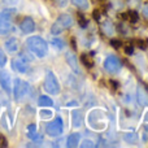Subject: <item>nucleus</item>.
<instances>
[{
	"label": "nucleus",
	"mask_w": 148,
	"mask_h": 148,
	"mask_svg": "<svg viewBox=\"0 0 148 148\" xmlns=\"http://www.w3.org/2000/svg\"><path fill=\"white\" fill-rule=\"evenodd\" d=\"M26 46H27L29 51L33 52V53L35 55L36 57H39V59L46 57L47 53H48V44H47V42L39 35H33V36H30V38H27Z\"/></svg>",
	"instance_id": "nucleus-1"
},
{
	"label": "nucleus",
	"mask_w": 148,
	"mask_h": 148,
	"mask_svg": "<svg viewBox=\"0 0 148 148\" xmlns=\"http://www.w3.org/2000/svg\"><path fill=\"white\" fill-rule=\"evenodd\" d=\"M73 26V18L69 14H61L57 17V20L52 23L51 33L53 35H60L61 33H64L65 30L70 29Z\"/></svg>",
	"instance_id": "nucleus-2"
},
{
	"label": "nucleus",
	"mask_w": 148,
	"mask_h": 148,
	"mask_svg": "<svg viewBox=\"0 0 148 148\" xmlns=\"http://www.w3.org/2000/svg\"><path fill=\"white\" fill-rule=\"evenodd\" d=\"M30 92V84L25 82L23 79L16 78L14 79V86H13V96H14L16 101H22Z\"/></svg>",
	"instance_id": "nucleus-3"
},
{
	"label": "nucleus",
	"mask_w": 148,
	"mask_h": 148,
	"mask_svg": "<svg viewBox=\"0 0 148 148\" xmlns=\"http://www.w3.org/2000/svg\"><path fill=\"white\" fill-rule=\"evenodd\" d=\"M44 90L49 95H59L60 94V83L57 81V77L53 72H47L46 78H44Z\"/></svg>",
	"instance_id": "nucleus-4"
},
{
	"label": "nucleus",
	"mask_w": 148,
	"mask_h": 148,
	"mask_svg": "<svg viewBox=\"0 0 148 148\" xmlns=\"http://www.w3.org/2000/svg\"><path fill=\"white\" fill-rule=\"evenodd\" d=\"M12 30V12L1 10L0 12V35H8Z\"/></svg>",
	"instance_id": "nucleus-5"
},
{
	"label": "nucleus",
	"mask_w": 148,
	"mask_h": 148,
	"mask_svg": "<svg viewBox=\"0 0 148 148\" xmlns=\"http://www.w3.org/2000/svg\"><path fill=\"white\" fill-rule=\"evenodd\" d=\"M46 131L49 136H52V138H56V136L61 135V134L64 133V122H62V118L60 117V116H57L52 122L47 123Z\"/></svg>",
	"instance_id": "nucleus-6"
},
{
	"label": "nucleus",
	"mask_w": 148,
	"mask_h": 148,
	"mask_svg": "<svg viewBox=\"0 0 148 148\" xmlns=\"http://www.w3.org/2000/svg\"><path fill=\"white\" fill-rule=\"evenodd\" d=\"M103 66H104V69L107 70L108 73L114 74L121 69V61L117 56H114V55H109V56H107V59L104 60Z\"/></svg>",
	"instance_id": "nucleus-7"
},
{
	"label": "nucleus",
	"mask_w": 148,
	"mask_h": 148,
	"mask_svg": "<svg viewBox=\"0 0 148 148\" xmlns=\"http://www.w3.org/2000/svg\"><path fill=\"white\" fill-rule=\"evenodd\" d=\"M20 27L23 34H31L35 30V22L31 17H25L22 20V22L20 23Z\"/></svg>",
	"instance_id": "nucleus-8"
},
{
	"label": "nucleus",
	"mask_w": 148,
	"mask_h": 148,
	"mask_svg": "<svg viewBox=\"0 0 148 148\" xmlns=\"http://www.w3.org/2000/svg\"><path fill=\"white\" fill-rule=\"evenodd\" d=\"M12 68H13V70H16V72H18L21 74H25V73H27V70H29V62H26L25 60L18 57V59H14L12 61Z\"/></svg>",
	"instance_id": "nucleus-9"
},
{
	"label": "nucleus",
	"mask_w": 148,
	"mask_h": 148,
	"mask_svg": "<svg viewBox=\"0 0 148 148\" xmlns=\"http://www.w3.org/2000/svg\"><path fill=\"white\" fill-rule=\"evenodd\" d=\"M0 86L3 87V90L5 92L10 94V91H12V79H10V75L8 72L0 73Z\"/></svg>",
	"instance_id": "nucleus-10"
},
{
	"label": "nucleus",
	"mask_w": 148,
	"mask_h": 148,
	"mask_svg": "<svg viewBox=\"0 0 148 148\" xmlns=\"http://www.w3.org/2000/svg\"><path fill=\"white\" fill-rule=\"evenodd\" d=\"M121 18L125 21H129L130 23H135V22H138V20H139V13L134 9H130V10H127V12L122 13Z\"/></svg>",
	"instance_id": "nucleus-11"
},
{
	"label": "nucleus",
	"mask_w": 148,
	"mask_h": 148,
	"mask_svg": "<svg viewBox=\"0 0 148 148\" xmlns=\"http://www.w3.org/2000/svg\"><path fill=\"white\" fill-rule=\"evenodd\" d=\"M4 47H5V49H7L9 53H14V52L18 51L20 44H18V40L16 38H9V39H7V40H5Z\"/></svg>",
	"instance_id": "nucleus-12"
},
{
	"label": "nucleus",
	"mask_w": 148,
	"mask_h": 148,
	"mask_svg": "<svg viewBox=\"0 0 148 148\" xmlns=\"http://www.w3.org/2000/svg\"><path fill=\"white\" fill-rule=\"evenodd\" d=\"M66 62H68V65L73 69L74 73H77V74L81 73V70H79V68H78V59L74 56L72 52H68L66 53Z\"/></svg>",
	"instance_id": "nucleus-13"
},
{
	"label": "nucleus",
	"mask_w": 148,
	"mask_h": 148,
	"mask_svg": "<svg viewBox=\"0 0 148 148\" xmlns=\"http://www.w3.org/2000/svg\"><path fill=\"white\" fill-rule=\"evenodd\" d=\"M138 103L143 107H148V92L140 86L138 87Z\"/></svg>",
	"instance_id": "nucleus-14"
},
{
	"label": "nucleus",
	"mask_w": 148,
	"mask_h": 148,
	"mask_svg": "<svg viewBox=\"0 0 148 148\" xmlns=\"http://www.w3.org/2000/svg\"><path fill=\"white\" fill-rule=\"evenodd\" d=\"M81 62L83 64L84 68H87V69H92V68H94V64H95L94 59H92L88 53H82L81 55Z\"/></svg>",
	"instance_id": "nucleus-15"
},
{
	"label": "nucleus",
	"mask_w": 148,
	"mask_h": 148,
	"mask_svg": "<svg viewBox=\"0 0 148 148\" xmlns=\"http://www.w3.org/2000/svg\"><path fill=\"white\" fill-rule=\"evenodd\" d=\"M38 105L42 108H49L53 105V100H52L49 96H47V95H42V96H39Z\"/></svg>",
	"instance_id": "nucleus-16"
},
{
	"label": "nucleus",
	"mask_w": 148,
	"mask_h": 148,
	"mask_svg": "<svg viewBox=\"0 0 148 148\" xmlns=\"http://www.w3.org/2000/svg\"><path fill=\"white\" fill-rule=\"evenodd\" d=\"M79 140H81V135L78 133H74L72 135L68 136L66 139V147H77L79 144Z\"/></svg>",
	"instance_id": "nucleus-17"
},
{
	"label": "nucleus",
	"mask_w": 148,
	"mask_h": 148,
	"mask_svg": "<svg viewBox=\"0 0 148 148\" xmlns=\"http://www.w3.org/2000/svg\"><path fill=\"white\" fill-rule=\"evenodd\" d=\"M72 120H73V127L78 129L82 126V113L78 110H73L72 112Z\"/></svg>",
	"instance_id": "nucleus-18"
},
{
	"label": "nucleus",
	"mask_w": 148,
	"mask_h": 148,
	"mask_svg": "<svg viewBox=\"0 0 148 148\" xmlns=\"http://www.w3.org/2000/svg\"><path fill=\"white\" fill-rule=\"evenodd\" d=\"M26 130H27V136L30 139H33V140H35L36 138H42V136L38 135V127H36V125H34V123L29 125Z\"/></svg>",
	"instance_id": "nucleus-19"
},
{
	"label": "nucleus",
	"mask_w": 148,
	"mask_h": 148,
	"mask_svg": "<svg viewBox=\"0 0 148 148\" xmlns=\"http://www.w3.org/2000/svg\"><path fill=\"white\" fill-rule=\"evenodd\" d=\"M139 139L138 134L134 133V131H131V133H127L123 135V142H126L127 144H133V143H136Z\"/></svg>",
	"instance_id": "nucleus-20"
},
{
	"label": "nucleus",
	"mask_w": 148,
	"mask_h": 148,
	"mask_svg": "<svg viewBox=\"0 0 148 148\" xmlns=\"http://www.w3.org/2000/svg\"><path fill=\"white\" fill-rule=\"evenodd\" d=\"M51 44H52V47H53L56 51H62V49L65 48V42L62 40V39H60V38H53L52 39V42H51Z\"/></svg>",
	"instance_id": "nucleus-21"
},
{
	"label": "nucleus",
	"mask_w": 148,
	"mask_h": 148,
	"mask_svg": "<svg viewBox=\"0 0 148 148\" xmlns=\"http://www.w3.org/2000/svg\"><path fill=\"white\" fill-rule=\"evenodd\" d=\"M72 3L78 9H82V10L88 9V7H90L88 0H72Z\"/></svg>",
	"instance_id": "nucleus-22"
},
{
	"label": "nucleus",
	"mask_w": 148,
	"mask_h": 148,
	"mask_svg": "<svg viewBox=\"0 0 148 148\" xmlns=\"http://www.w3.org/2000/svg\"><path fill=\"white\" fill-rule=\"evenodd\" d=\"M39 116H40L42 120H49V118H52V110L43 109L39 112Z\"/></svg>",
	"instance_id": "nucleus-23"
},
{
	"label": "nucleus",
	"mask_w": 148,
	"mask_h": 148,
	"mask_svg": "<svg viewBox=\"0 0 148 148\" xmlns=\"http://www.w3.org/2000/svg\"><path fill=\"white\" fill-rule=\"evenodd\" d=\"M103 27H104V30L105 31H107V34H108V35H113V33H114V30H113V25H112V23H110V22H108V21H107V22H105L104 23V25H103Z\"/></svg>",
	"instance_id": "nucleus-24"
},
{
	"label": "nucleus",
	"mask_w": 148,
	"mask_h": 148,
	"mask_svg": "<svg viewBox=\"0 0 148 148\" xmlns=\"http://www.w3.org/2000/svg\"><path fill=\"white\" fill-rule=\"evenodd\" d=\"M109 43H110V46L116 49H120L121 47H122V42H121L120 39H110Z\"/></svg>",
	"instance_id": "nucleus-25"
},
{
	"label": "nucleus",
	"mask_w": 148,
	"mask_h": 148,
	"mask_svg": "<svg viewBox=\"0 0 148 148\" xmlns=\"http://www.w3.org/2000/svg\"><path fill=\"white\" fill-rule=\"evenodd\" d=\"M136 44L140 49H147L148 47V39H138L136 40Z\"/></svg>",
	"instance_id": "nucleus-26"
},
{
	"label": "nucleus",
	"mask_w": 148,
	"mask_h": 148,
	"mask_svg": "<svg viewBox=\"0 0 148 148\" xmlns=\"http://www.w3.org/2000/svg\"><path fill=\"white\" fill-rule=\"evenodd\" d=\"M78 20H79V25L82 26V29H84L87 25H88V20H87V18H84V16L79 14L78 16Z\"/></svg>",
	"instance_id": "nucleus-27"
},
{
	"label": "nucleus",
	"mask_w": 148,
	"mask_h": 148,
	"mask_svg": "<svg viewBox=\"0 0 148 148\" xmlns=\"http://www.w3.org/2000/svg\"><path fill=\"white\" fill-rule=\"evenodd\" d=\"M5 64H7V56H5L4 51L0 48V68H3Z\"/></svg>",
	"instance_id": "nucleus-28"
},
{
	"label": "nucleus",
	"mask_w": 148,
	"mask_h": 148,
	"mask_svg": "<svg viewBox=\"0 0 148 148\" xmlns=\"http://www.w3.org/2000/svg\"><path fill=\"white\" fill-rule=\"evenodd\" d=\"M123 52H125L127 56L133 55V52H134V44H127V46H125V48H123Z\"/></svg>",
	"instance_id": "nucleus-29"
},
{
	"label": "nucleus",
	"mask_w": 148,
	"mask_h": 148,
	"mask_svg": "<svg viewBox=\"0 0 148 148\" xmlns=\"http://www.w3.org/2000/svg\"><path fill=\"white\" fill-rule=\"evenodd\" d=\"M109 84L112 86V91H117L118 90V82L114 79H109Z\"/></svg>",
	"instance_id": "nucleus-30"
},
{
	"label": "nucleus",
	"mask_w": 148,
	"mask_h": 148,
	"mask_svg": "<svg viewBox=\"0 0 148 148\" xmlns=\"http://www.w3.org/2000/svg\"><path fill=\"white\" fill-rule=\"evenodd\" d=\"M3 1H4V4L10 5V7H13V5H17V4H18V0H3Z\"/></svg>",
	"instance_id": "nucleus-31"
},
{
	"label": "nucleus",
	"mask_w": 148,
	"mask_h": 148,
	"mask_svg": "<svg viewBox=\"0 0 148 148\" xmlns=\"http://www.w3.org/2000/svg\"><path fill=\"white\" fill-rule=\"evenodd\" d=\"M142 16H143L146 20H148V4L147 5H144L143 7V9H142Z\"/></svg>",
	"instance_id": "nucleus-32"
},
{
	"label": "nucleus",
	"mask_w": 148,
	"mask_h": 148,
	"mask_svg": "<svg viewBox=\"0 0 148 148\" xmlns=\"http://www.w3.org/2000/svg\"><path fill=\"white\" fill-rule=\"evenodd\" d=\"M144 133H143V140L144 142H148V125L146 126V127H144Z\"/></svg>",
	"instance_id": "nucleus-33"
},
{
	"label": "nucleus",
	"mask_w": 148,
	"mask_h": 148,
	"mask_svg": "<svg viewBox=\"0 0 148 148\" xmlns=\"http://www.w3.org/2000/svg\"><path fill=\"white\" fill-rule=\"evenodd\" d=\"M86 143H82L81 146L82 147H94V143H92V140H84Z\"/></svg>",
	"instance_id": "nucleus-34"
}]
</instances>
